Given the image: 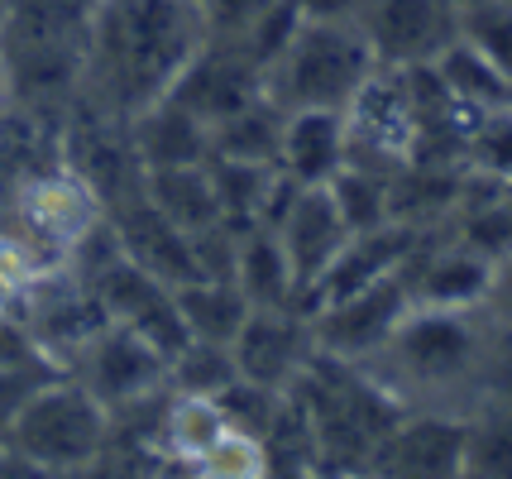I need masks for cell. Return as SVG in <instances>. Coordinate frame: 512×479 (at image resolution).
<instances>
[{"mask_svg":"<svg viewBox=\"0 0 512 479\" xmlns=\"http://www.w3.org/2000/svg\"><path fill=\"white\" fill-rule=\"evenodd\" d=\"M359 369L407 412L469 417L484 398L512 388V341L498 331L489 307H412L388 345Z\"/></svg>","mask_w":512,"mask_h":479,"instance_id":"6da1fadb","label":"cell"},{"mask_svg":"<svg viewBox=\"0 0 512 479\" xmlns=\"http://www.w3.org/2000/svg\"><path fill=\"white\" fill-rule=\"evenodd\" d=\"M206 44L197 0H91L82 96L130 120L173 92Z\"/></svg>","mask_w":512,"mask_h":479,"instance_id":"7a4b0ae2","label":"cell"},{"mask_svg":"<svg viewBox=\"0 0 512 479\" xmlns=\"http://www.w3.org/2000/svg\"><path fill=\"white\" fill-rule=\"evenodd\" d=\"M0 441L15 446L39 470V479L96 475L111 441V408L72 374H53L20 403Z\"/></svg>","mask_w":512,"mask_h":479,"instance_id":"3957f363","label":"cell"},{"mask_svg":"<svg viewBox=\"0 0 512 479\" xmlns=\"http://www.w3.org/2000/svg\"><path fill=\"white\" fill-rule=\"evenodd\" d=\"M379 72L369 39L350 20H297L288 48L268 68V96L283 111H345Z\"/></svg>","mask_w":512,"mask_h":479,"instance_id":"277c9868","label":"cell"},{"mask_svg":"<svg viewBox=\"0 0 512 479\" xmlns=\"http://www.w3.org/2000/svg\"><path fill=\"white\" fill-rule=\"evenodd\" d=\"M307 312H312L316 350L326 360H335V365H369L388 345V336L402 326V317L412 312V293H407V278L398 269V274H383L374 283L355 288V293L316 302Z\"/></svg>","mask_w":512,"mask_h":479,"instance_id":"5b68a950","label":"cell"},{"mask_svg":"<svg viewBox=\"0 0 512 479\" xmlns=\"http://www.w3.org/2000/svg\"><path fill=\"white\" fill-rule=\"evenodd\" d=\"M417 154V106L402 68H379L345 106V163L398 173Z\"/></svg>","mask_w":512,"mask_h":479,"instance_id":"8992f818","label":"cell"},{"mask_svg":"<svg viewBox=\"0 0 512 479\" xmlns=\"http://www.w3.org/2000/svg\"><path fill=\"white\" fill-rule=\"evenodd\" d=\"M63 374H72L111 412H120L168 388V355L154 341H144L139 331H130V326L106 321L87 345H77L67 355Z\"/></svg>","mask_w":512,"mask_h":479,"instance_id":"52a82bcc","label":"cell"},{"mask_svg":"<svg viewBox=\"0 0 512 479\" xmlns=\"http://www.w3.org/2000/svg\"><path fill=\"white\" fill-rule=\"evenodd\" d=\"M87 283H91V293H96V302H101L106 321L139 331L163 355H178L182 345H187V326H182V312H178V288H168L163 278L139 269L125 250H115L106 264H96L87 274Z\"/></svg>","mask_w":512,"mask_h":479,"instance_id":"ba28073f","label":"cell"},{"mask_svg":"<svg viewBox=\"0 0 512 479\" xmlns=\"http://www.w3.org/2000/svg\"><path fill=\"white\" fill-rule=\"evenodd\" d=\"M359 34L379 68H422L460 34V0H359Z\"/></svg>","mask_w":512,"mask_h":479,"instance_id":"9c48e42d","label":"cell"},{"mask_svg":"<svg viewBox=\"0 0 512 479\" xmlns=\"http://www.w3.org/2000/svg\"><path fill=\"white\" fill-rule=\"evenodd\" d=\"M230 355H235L240 379L288 393L321 355L312 336V312L307 307H254L240 336L230 341Z\"/></svg>","mask_w":512,"mask_h":479,"instance_id":"30bf717a","label":"cell"},{"mask_svg":"<svg viewBox=\"0 0 512 479\" xmlns=\"http://www.w3.org/2000/svg\"><path fill=\"white\" fill-rule=\"evenodd\" d=\"M493 264L489 254L469 250L465 240H455L446 226L426 230V240L412 250V259L402 264L412 307H436V312H469L484 307L493 288Z\"/></svg>","mask_w":512,"mask_h":479,"instance_id":"8fae6325","label":"cell"},{"mask_svg":"<svg viewBox=\"0 0 512 479\" xmlns=\"http://www.w3.org/2000/svg\"><path fill=\"white\" fill-rule=\"evenodd\" d=\"M465 470V417L455 412H402L369 460V475L450 479Z\"/></svg>","mask_w":512,"mask_h":479,"instance_id":"7c38bea8","label":"cell"},{"mask_svg":"<svg viewBox=\"0 0 512 479\" xmlns=\"http://www.w3.org/2000/svg\"><path fill=\"white\" fill-rule=\"evenodd\" d=\"M268 230L283 240V250H288V259H292V274H297V288H302V307L312 302L316 283L326 278V269L335 264V254L345 250V240L355 235V230L345 226L331 187H297L292 202L283 206V216Z\"/></svg>","mask_w":512,"mask_h":479,"instance_id":"4fadbf2b","label":"cell"},{"mask_svg":"<svg viewBox=\"0 0 512 479\" xmlns=\"http://www.w3.org/2000/svg\"><path fill=\"white\" fill-rule=\"evenodd\" d=\"M264 68L249 58L240 44H221V39H206L197 48V58L182 68V77L173 82V101H182L187 111L216 125L225 115H235L240 106H249L254 96H264Z\"/></svg>","mask_w":512,"mask_h":479,"instance_id":"5bb4252c","label":"cell"},{"mask_svg":"<svg viewBox=\"0 0 512 479\" xmlns=\"http://www.w3.org/2000/svg\"><path fill=\"white\" fill-rule=\"evenodd\" d=\"M106 221H111L120 250L130 254L139 269H149L154 278H163L168 288H182V283L201 278L197 235H187L182 226H173V221L144 197V187L130 192L125 202H115L111 211H106Z\"/></svg>","mask_w":512,"mask_h":479,"instance_id":"9a60e30c","label":"cell"},{"mask_svg":"<svg viewBox=\"0 0 512 479\" xmlns=\"http://www.w3.org/2000/svg\"><path fill=\"white\" fill-rule=\"evenodd\" d=\"M130 139L139 168H173V163H201L211 159V125L197 120L182 101L158 96L144 111L130 115Z\"/></svg>","mask_w":512,"mask_h":479,"instance_id":"2e32d148","label":"cell"},{"mask_svg":"<svg viewBox=\"0 0 512 479\" xmlns=\"http://www.w3.org/2000/svg\"><path fill=\"white\" fill-rule=\"evenodd\" d=\"M345 163V111H288L278 168L297 187H326Z\"/></svg>","mask_w":512,"mask_h":479,"instance_id":"e0dca14e","label":"cell"},{"mask_svg":"<svg viewBox=\"0 0 512 479\" xmlns=\"http://www.w3.org/2000/svg\"><path fill=\"white\" fill-rule=\"evenodd\" d=\"M235 288L249 297V307H302V288L292 274L283 240L268 226H249L235 240Z\"/></svg>","mask_w":512,"mask_h":479,"instance_id":"ac0fdd59","label":"cell"},{"mask_svg":"<svg viewBox=\"0 0 512 479\" xmlns=\"http://www.w3.org/2000/svg\"><path fill=\"white\" fill-rule=\"evenodd\" d=\"M144 197L187 235L221 226V202H216V183L211 168L201 163H173V168H149L144 173Z\"/></svg>","mask_w":512,"mask_h":479,"instance_id":"d6986e66","label":"cell"},{"mask_svg":"<svg viewBox=\"0 0 512 479\" xmlns=\"http://www.w3.org/2000/svg\"><path fill=\"white\" fill-rule=\"evenodd\" d=\"M178 312H182V326H187V341L230 345L254 307L235 288V278H192V283L178 288Z\"/></svg>","mask_w":512,"mask_h":479,"instance_id":"ffe728a7","label":"cell"},{"mask_svg":"<svg viewBox=\"0 0 512 479\" xmlns=\"http://www.w3.org/2000/svg\"><path fill=\"white\" fill-rule=\"evenodd\" d=\"M283 120L288 111L273 96H254L249 106L225 115L211 125V154L216 159H249V163H278V144H283Z\"/></svg>","mask_w":512,"mask_h":479,"instance_id":"44dd1931","label":"cell"},{"mask_svg":"<svg viewBox=\"0 0 512 479\" xmlns=\"http://www.w3.org/2000/svg\"><path fill=\"white\" fill-rule=\"evenodd\" d=\"M431 68L441 77V87L450 92V101L465 106V111H489V106L512 101V77L493 68L489 58H484L474 44H465L460 34H455V44H446L436 53Z\"/></svg>","mask_w":512,"mask_h":479,"instance_id":"7402d4cb","label":"cell"},{"mask_svg":"<svg viewBox=\"0 0 512 479\" xmlns=\"http://www.w3.org/2000/svg\"><path fill=\"white\" fill-rule=\"evenodd\" d=\"M474 479H512V388L484 398L465 417V470Z\"/></svg>","mask_w":512,"mask_h":479,"instance_id":"603a6c76","label":"cell"},{"mask_svg":"<svg viewBox=\"0 0 512 479\" xmlns=\"http://www.w3.org/2000/svg\"><path fill=\"white\" fill-rule=\"evenodd\" d=\"M460 163L474 178L512 187V101L489 106V111H469L465 139H460Z\"/></svg>","mask_w":512,"mask_h":479,"instance_id":"cb8c5ba5","label":"cell"},{"mask_svg":"<svg viewBox=\"0 0 512 479\" xmlns=\"http://www.w3.org/2000/svg\"><path fill=\"white\" fill-rule=\"evenodd\" d=\"M331 197L345 216V226L355 230H374L393 221V178L388 173H374V168H359V163H340L331 183Z\"/></svg>","mask_w":512,"mask_h":479,"instance_id":"d4e9b609","label":"cell"},{"mask_svg":"<svg viewBox=\"0 0 512 479\" xmlns=\"http://www.w3.org/2000/svg\"><path fill=\"white\" fill-rule=\"evenodd\" d=\"M235 355L230 345L216 341H187L178 355H168V393H187V398H221L235 384Z\"/></svg>","mask_w":512,"mask_h":479,"instance_id":"484cf974","label":"cell"},{"mask_svg":"<svg viewBox=\"0 0 512 479\" xmlns=\"http://www.w3.org/2000/svg\"><path fill=\"white\" fill-rule=\"evenodd\" d=\"M460 39L512 77V0H460Z\"/></svg>","mask_w":512,"mask_h":479,"instance_id":"4316f807","label":"cell"},{"mask_svg":"<svg viewBox=\"0 0 512 479\" xmlns=\"http://www.w3.org/2000/svg\"><path fill=\"white\" fill-rule=\"evenodd\" d=\"M0 369L10 374H63V365L44 350L20 307H0Z\"/></svg>","mask_w":512,"mask_h":479,"instance_id":"83f0119b","label":"cell"},{"mask_svg":"<svg viewBox=\"0 0 512 479\" xmlns=\"http://www.w3.org/2000/svg\"><path fill=\"white\" fill-rule=\"evenodd\" d=\"M201 5V24H206V39H221V44H245L249 34L283 5V0H197Z\"/></svg>","mask_w":512,"mask_h":479,"instance_id":"f1b7e54d","label":"cell"},{"mask_svg":"<svg viewBox=\"0 0 512 479\" xmlns=\"http://www.w3.org/2000/svg\"><path fill=\"white\" fill-rule=\"evenodd\" d=\"M44 379H53V374H10V369H0V432H5V422L20 412V403L44 384Z\"/></svg>","mask_w":512,"mask_h":479,"instance_id":"f546056e","label":"cell"},{"mask_svg":"<svg viewBox=\"0 0 512 479\" xmlns=\"http://www.w3.org/2000/svg\"><path fill=\"white\" fill-rule=\"evenodd\" d=\"M489 317L498 321V331L512 341V259H503L498 269H493V288H489Z\"/></svg>","mask_w":512,"mask_h":479,"instance_id":"4dcf8cb0","label":"cell"},{"mask_svg":"<svg viewBox=\"0 0 512 479\" xmlns=\"http://www.w3.org/2000/svg\"><path fill=\"white\" fill-rule=\"evenodd\" d=\"M302 20H350L359 0H292Z\"/></svg>","mask_w":512,"mask_h":479,"instance_id":"1f68e13d","label":"cell"},{"mask_svg":"<svg viewBox=\"0 0 512 479\" xmlns=\"http://www.w3.org/2000/svg\"><path fill=\"white\" fill-rule=\"evenodd\" d=\"M0 29H5V0H0Z\"/></svg>","mask_w":512,"mask_h":479,"instance_id":"d6a6232c","label":"cell"}]
</instances>
